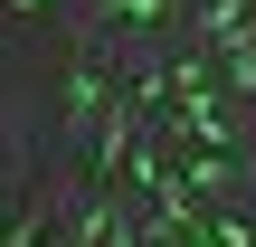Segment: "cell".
Here are the masks:
<instances>
[{
  "label": "cell",
  "instance_id": "obj_1",
  "mask_svg": "<svg viewBox=\"0 0 256 247\" xmlns=\"http://www.w3.org/2000/svg\"><path fill=\"white\" fill-rule=\"evenodd\" d=\"M104 95H114V86H104V67H95V57H76V76H66V124H76V133H86V124H95V105H104Z\"/></svg>",
  "mask_w": 256,
  "mask_h": 247
}]
</instances>
